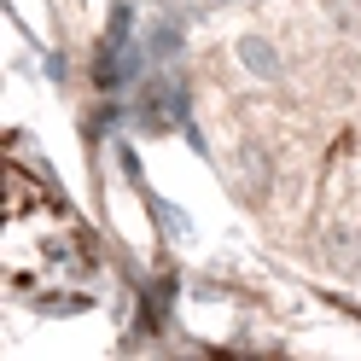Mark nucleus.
<instances>
[{"instance_id": "obj_1", "label": "nucleus", "mask_w": 361, "mask_h": 361, "mask_svg": "<svg viewBox=\"0 0 361 361\" xmlns=\"http://www.w3.org/2000/svg\"><path fill=\"white\" fill-rule=\"evenodd\" d=\"M239 59L251 64L257 76H280V47H274V41H262V35H245L239 41Z\"/></svg>"}]
</instances>
